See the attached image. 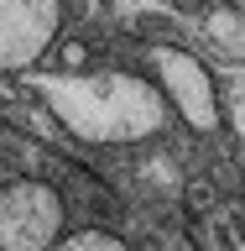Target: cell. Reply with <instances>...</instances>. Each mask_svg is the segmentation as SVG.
Wrapping results in <instances>:
<instances>
[{
    "instance_id": "cell-1",
    "label": "cell",
    "mask_w": 245,
    "mask_h": 251,
    "mask_svg": "<svg viewBox=\"0 0 245 251\" xmlns=\"http://www.w3.org/2000/svg\"><path fill=\"white\" fill-rule=\"evenodd\" d=\"M42 105L52 121L78 141L94 147H125V141H152L162 136L172 105L152 78L120 74V68H63L52 78H37Z\"/></svg>"
},
{
    "instance_id": "cell-2",
    "label": "cell",
    "mask_w": 245,
    "mask_h": 251,
    "mask_svg": "<svg viewBox=\"0 0 245 251\" xmlns=\"http://www.w3.org/2000/svg\"><path fill=\"white\" fill-rule=\"evenodd\" d=\"M68 230V204L42 178H16L0 188V251H47Z\"/></svg>"
},
{
    "instance_id": "cell-3",
    "label": "cell",
    "mask_w": 245,
    "mask_h": 251,
    "mask_svg": "<svg viewBox=\"0 0 245 251\" xmlns=\"http://www.w3.org/2000/svg\"><path fill=\"white\" fill-rule=\"evenodd\" d=\"M152 74H156V89L167 94V105L183 115V126H193L199 136H209V131L224 126L219 84L188 47H156L152 52Z\"/></svg>"
},
{
    "instance_id": "cell-4",
    "label": "cell",
    "mask_w": 245,
    "mask_h": 251,
    "mask_svg": "<svg viewBox=\"0 0 245 251\" xmlns=\"http://www.w3.org/2000/svg\"><path fill=\"white\" fill-rule=\"evenodd\" d=\"M63 31V0H0V74H26Z\"/></svg>"
},
{
    "instance_id": "cell-5",
    "label": "cell",
    "mask_w": 245,
    "mask_h": 251,
    "mask_svg": "<svg viewBox=\"0 0 245 251\" xmlns=\"http://www.w3.org/2000/svg\"><path fill=\"white\" fill-rule=\"evenodd\" d=\"M203 37L224 63H245V11L240 5H214L203 16Z\"/></svg>"
},
{
    "instance_id": "cell-6",
    "label": "cell",
    "mask_w": 245,
    "mask_h": 251,
    "mask_svg": "<svg viewBox=\"0 0 245 251\" xmlns=\"http://www.w3.org/2000/svg\"><path fill=\"white\" fill-rule=\"evenodd\" d=\"M58 246L63 251H94V246H99V251H125V241L115 230H105V225H89V230H63Z\"/></svg>"
},
{
    "instance_id": "cell-7",
    "label": "cell",
    "mask_w": 245,
    "mask_h": 251,
    "mask_svg": "<svg viewBox=\"0 0 245 251\" xmlns=\"http://www.w3.org/2000/svg\"><path fill=\"white\" fill-rule=\"evenodd\" d=\"M89 63V47L84 42H63V68H84Z\"/></svg>"
}]
</instances>
